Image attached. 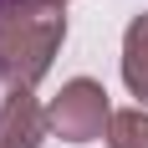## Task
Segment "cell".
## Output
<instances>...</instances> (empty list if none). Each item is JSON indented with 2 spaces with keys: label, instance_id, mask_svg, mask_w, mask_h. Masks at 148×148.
Masks as SVG:
<instances>
[{
  "label": "cell",
  "instance_id": "cell-4",
  "mask_svg": "<svg viewBox=\"0 0 148 148\" xmlns=\"http://www.w3.org/2000/svg\"><path fill=\"white\" fill-rule=\"evenodd\" d=\"M123 87L138 97V107H148V10L123 31Z\"/></svg>",
  "mask_w": 148,
  "mask_h": 148
},
{
  "label": "cell",
  "instance_id": "cell-2",
  "mask_svg": "<svg viewBox=\"0 0 148 148\" xmlns=\"http://www.w3.org/2000/svg\"><path fill=\"white\" fill-rule=\"evenodd\" d=\"M51 118V133L61 143H92V138H107V123H112V102H107V87L92 82V77H72L61 82V92L46 107Z\"/></svg>",
  "mask_w": 148,
  "mask_h": 148
},
{
  "label": "cell",
  "instance_id": "cell-5",
  "mask_svg": "<svg viewBox=\"0 0 148 148\" xmlns=\"http://www.w3.org/2000/svg\"><path fill=\"white\" fill-rule=\"evenodd\" d=\"M107 148H148V107H123L107 123Z\"/></svg>",
  "mask_w": 148,
  "mask_h": 148
},
{
  "label": "cell",
  "instance_id": "cell-3",
  "mask_svg": "<svg viewBox=\"0 0 148 148\" xmlns=\"http://www.w3.org/2000/svg\"><path fill=\"white\" fill-rule=\"evenodd\" d=\"M51 138V118L31 87H10L0 102V148H41Z\"/></svg>",
  "mask_w": 148,
  "mask_h": 148
},
{
  "label": "cell",
  "instance_id": "cell-1",
  "mask_svg": "<svg viewBox=\"0 0 148 148\" xmlns=\"http://www.w3.org/2000/svg\"><path fill=\"white\" fill-rule=\"evenodd\" d=\"M66 41L61 0H0V77L10 87H36Z\"/></svg>",
  "mask_w": 148,
  "mask_h": 148
}]
</instances>
